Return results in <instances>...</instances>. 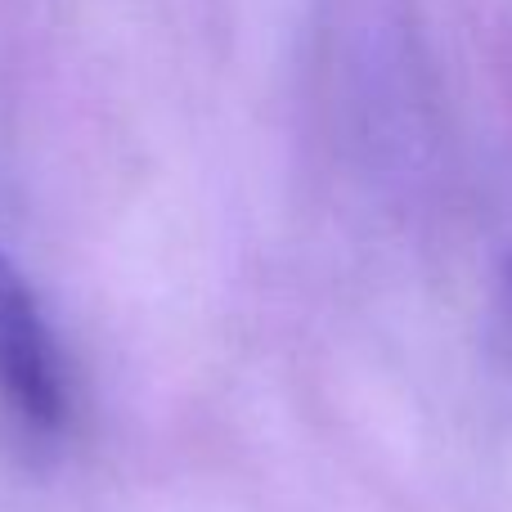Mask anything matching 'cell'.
Returning a JSON list of instances; mask_svg holds the SVG:
<instances>
[{
    "mask_svg": "<svg viewBox=\"0 0 512 512\" xmlns=\"http://www.w3.org/2000/svg\"><path fill=\"white\" fill-rule=\"evenodd\" d=\"M72 427V391L63 351L27 274L0 248V432L45 459Z\"/></svg>",
    "mask_w": 512,
    "mask_h": 512,
    "instance_id": "1",
    "label": "cell"
},
{
    "mask_svg": "<svg viewBox=\"0 0 512 512\" xmlns=\"http://www.w3.org/2000/svg\"><path fill=\"white\" fill-rule=\"evenodd\" d=\"M508 315H512V274H508ZM508 324H512V319H508Z\"/></svg>",
    "mask_w": 512,
    "mask_h": 512,
    "instance_id": "2",
    "label": "cell"
}]
</instances>
